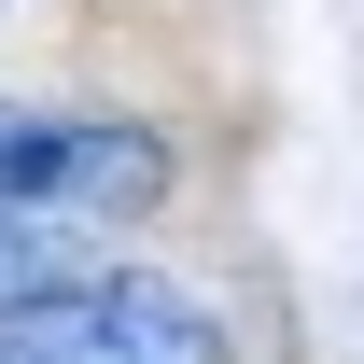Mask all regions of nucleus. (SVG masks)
<instances>
[{
  "label": "nucleus",
  "mask_w": 364,
  "mask_h": 364,
  "mask_svg": "<svg viewBox=\"0 0 364 364\" xmlns=\"http://www.w3.org/2000/svg\"><path fill=\"white\" fill-rule=\"evenodd\" d=\"M0 364H210V309L168 280H70L0 322Z\"/></svg>",
  "instance_id": "nucleus-1"
},
{
  "label": "nucleus",
  "mask_w": 364,
  "mask_h": 364,
  "mask_svg": "<svg viewBox=\"0 0 364 364\" xmlns=\"http://www.w3.org/2000/svg\"><path fill=\"white\" fill-rule=\"evenodd\" d=\"M154 182H168V154H154L140 127L0 112V196H14V210H43V225H70V210H154Z\"/></svg>",
  "instance_id": "nucleus-2"
},
{
  "label": "nucleus",
  "mask_w": 364,
  "mask_h": 364,
  "mask_svg": "<svg viewBox=\"0 0 364 364\" xmlns=\"http://www.w3.org/2000/svg\"><path fill=\"white\" fill-rule=\"evenodd\" d=\"M43 294H70V225H43V210L0 196V322L43 309Z\"/></svg>",
  "instance_id": "nucleus-3"
}]
</instances>
